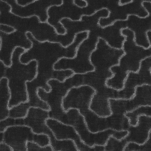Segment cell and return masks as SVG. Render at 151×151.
I'll list each match as a JSON object with an SVG mask.
<instances>
[{
	"mask_svg": "<svg viewBox=\"0 0 151 151\" xmlns=\"http://www.w3.org/2000/svg\"><path fill=\"white\" fill-rule=\"evenodd\" d=\"M128 33H125L120 30V35L125 37L122 44V49L124 54L118 59V64L112 66L118 68V72L106 79V84L109 88L119 91L124 87V82L129 72H133L131 65L134 64L140 67L141 62L147 58L151 56V53L144 52L148 51L151 47L145 48L137 44L135 42L134 31L127 27Z\"/></svg>",
	"mask_w": 151,
	"mask_h": 151,
	"instance_id": "1",
	"label": "cell"
},
{
	"mask_svg": "<svg viewBox=\"0 0 151 151\" xmlns=\"http://www.w3.org/2000/svg\"><path fill=\"white\" fill-rule=\"evenodd\" d=\"M49 118L48 111L38 107H30L26 116L24 118L14 119L9 118V126L24 125L31 128L37 134H44L50 139V145L53 151H78L76 145L70 139L59 140L55 138L51 129L46 124L45 121Z\"/></svg>",
	"mask_w": 151,
	"mask_h": 151,
	"instance_id": "2",
	"label": "cell"
},
{
	"mask_svg": "<svg viewBox=\"0 0 151 151\" xmlns=\"http://www.w3.org/2000/svg\"><path fill=\"white\" fill-rule=\"evenodd\" d=\"M27 141L35 142L42 147L50 144L47 135L35 133L31 128L26 126H9L3 132V142L9 145L13 151H27Z\"/></svg>",
	"mask_w": 151,
	"mask_h": 151,
	"instance_id": "3",
	"label": "cell"
},
{
	"mask_svg": "<svg viewBox=\"0 0 151 151\" xmlns=\"http://www.w3.org/2000/svg\"><path fill=\"white\" fill-rule=\"evenodd\" d=\"M151 85L144 84L135 88L134 96L128 99H109L112 114L124 115L141 106H151Z\"/></svg>",
	"mask_w": 151,
	"mask_h": 151,
	"instance_id": "4",
	"label": "cell"
},
{
	"mask_svg": "<svg viewBox=\"0 0 151 151\" xmlns=\"http://www.w3.org/2000/svg\"><path fill=\"white\" fill-rule=\"evenodd\" d=\"M47 126L51 129L57 140H72L74 142L78 151H104V146L95 145L91 147L85 144L74 129L71 125L64 124L51 118L45 121Z\"/></svg>",
	"mask_w": 151,
	"mask_h": 151,
	"instance_id": "5",
	"label": "cell"
},
{
	"mask_svg": "<svg viewBox=\"0 0 151 151\" xmlns=\"http://www.w3.org/2000/svg\"><path fill=\"white\" fill-rule=\"evenodd\" d=\"M151 116H139L137 125H129L127 130L128 134L124 138L127 142H134L139 144L144 143L151 136Z\"/></svg>",
	"mask_w": 151,
	"mask_h": 151,
	"instance_id": "6",
	"label": "cell"
},
{
	"mask_svg": "<svg viewBox=\"0 0 151 151\" xmlns=\"http://www.w3.org/2000/svg\"><path fill=\"white\" fill-rule=\"evenodd\" d=\"M10 93L7 84H0V121L8 117Z\"/></svg>",
	"mask_w": 151,
	"mask_h": 151,
	"instance_id": "7",
	"label": "cell"
},
{
	"mask_svg": "<svg viewBox=\"0 0 151 151\" xmlns=\"http://www.w3.org/2000/svg\"><path fill=\"white\" fill-rule=\"evenodd\" d=\"M142 115L151 116V106H141L124 114L128 119L129 125L133 126L137 125L138 117Z\"/></svg>",
	"mask_w": 151,
	"mask_h": 151,
	"instance_id": "8",
	"label": "cell"
},
{
	"mask_svg": "<svg viewBox=\"0 0 151 151\" xmlns=\"http://www.w3.org/2000/svg\"><path fill=\"white\" fill-rule=\"evenodd\" d=\"M30 107L27 101L21 102L9 109L8 117L14 119L24 117Z\"/></svg>",
	"mask_w": 151,
	"mask_h": 151,
	"instance_id": "9",
	"label": "cell"
},
{
	"mask_svg": "<svg viewBox=\"0 0 151 151\" xmlns=\"http://www.w3.org/2000/svg\"><path fill=\"white\" fill-rule=\"evenodd\" d=\"M127 142L124 138L119 140L112 136L108 139L104 146V151H124V150Z\"/></svg>",
	"mask_w": 151,
	"mask_h": 151,
	"instance_id": "10",
	"label": "cell"
},
{
	"mask_svg": "<svg viewBox=\"0 0 151 151\" xmlns=\"http://www.w3.org/2000/svg\"><path fill=\"white\" fill-rule=\"evenodd\" d=\"M151 151V136L143 144L129 142L127 143L124 151Z\"/></svg>",
	"mask_w": 151,
	"mask_h": 151,
	"instance_id": "11",
	"label": "cell"
},
{
	"mask_svg": "<svg viewBox=\"0 0 151 151\" xmlns=\"http://www.w3.org/2000/svg\"><path fill=\"white\" fill-rule=\"evenodd\" d=\"M26 148L27 151H53L52 148L50 144L42 147L35 142L30 141L27 142Z\"/></svg>",
	"mask_w": 151,
	"mask_h": 151,
	"instance_id": "12",
	"label": "cell"
},
{
	"mask_svg": "<svg viewBox=\"0 0 151 151\" xmlns=\"http://www.w3.org/2000/svg\"><path fill=\"white\" fill-rule=\"evenodd\" d=\"M0 151H13L12 147L4 142L0 143Z\"/></svg>",
	"mask_w": 151,
	"mask_h": 151,
	"instance_id": "13",
	"label": "cell"
},
{
	"mask_svg": "<svg viewBox=\"0 0 151 151\" xmlns=\"http://www.w3.org/2000/svg\"><path fill=\"white\" fill-rule=\"evenodd\" d=\"M17 47H20V48H21L24 49V50H27V51H28L29 50H30L31 49L30 47L29 48L25 49L24 47H21L20 46H15L14 48L12 50V52H11V56H10V61H11V62H10L11 63H10V64L9 65V66H10V68L12 66V64H13V62H12V57H13V54L14 52V51L15 49Z\"/></svg>",
	"mask_w": 151,
	"mask_h": 151,
	"instance_id": "14",
	"label": "cell"
},
{
	"mask_svg": "<svg viewBox=\"0 0 151 151\" xmlns=\"http://www.w3.org/2000/svg\"><path fill=\"white\" fill-rule=\"evenodd\" d=\"M63 4V0H62V3L61 4H58V5H56V4H55V5H51L49 6H48L47 8L46 9V14L47 15V18L46 21L47 22V23L48 22V19L50 18V16L48 14V10L51 7L53 6H62Z\"/></svg>",
	"mask_w": 151,
	"mask_h": 151,
	"instance_id": "15",
	"label": "cell"
},
{
	"mask_svg": "<svg viewBox=\"0 0 151 151\" xmlns=\"http://www.w3.org/2000/svg\"><path fill=\"white\" fill-rule=\"evenodd\" d=\"M151 29H149L146 31L145 32V35L150 45H151L150 37H151Z\"/></svg>",
	"mask_w": 151,
	"mask_h": 151,
	"instance_id": "16",
	"label": "cell"
},
{
	"mask_svg": "<svg viewBox=\"0 0 151 151\" xmlns=\"http://www.w3.org/2000/svg\"><path fill=\"white\" fill-rule=\"evenodd\" d=\"M2 38H1V36H0V51L1 50V48L2 47ZM0 61L1 62L3 63V65L5 67L8 68H10L9 65H6L4 63V62L2 60H1L0 59Z\"/></svg>",
	"mask_w": 151,
	"mask_h": 151,
	"instance_id": "17",
	"label": "cell"
},
{
	"mask_svg": "<svg viewBox=\"0 0 151 151\" xmlns=\"http://www.w3.org/2000/svg\"><path fill=\"white\" fill-rule=\"evenodd\" d=\"M3 132H0V143L3 141Z\"/></svg>",
	"mask_w": 151,
	"mask_h": 151,
	"instance_id": "18",
	"label": "cell"
},
{
	"mask_svg": "<svg viewBox=\"0 0 151 151\" xmlns=\"http://www.w3.org/2000/svg\"><path fill=\"white\" fill-rule=\"evenodd\" d=\"M75 0H73V4L74 5L76 6L77 7L80 8H83V6H79L78 5H77L75 2Z\"/></svg>",
	"mask_w": 151,
	"mask_h": 151,
	"instance_id": "19",
	"label": "cell"
},
{
	"mask_svg": "<svg viewBox=\"0 0 151 151\" xmlns=\"http://www.w3.org/2000/svg\"><path fill=\"white\" fill-rule=\"evenodd\" d=\"M15 3H16V4L17 5H18L19 4L18 3L17 0H15Z\"/></svg>",
	"mask_w": 151,
	"mask_h": 151,
	"instance_id": "20",
	"label": "cell"
},
{
	"mask_svg": "<svg viewBox=\"0 0 151 151\" xmlns=\"http://www.w3.org/2000/svg\"><path fill=\"white\" fill-rule=\"evenodd\" d=\"M37 0V1H38L39 0Z\"/></svg>",
	"mask_w": 151,
	"mask_h": 151,
	"instance_id": "21",
	"label": "cell"
}]
</instances>
